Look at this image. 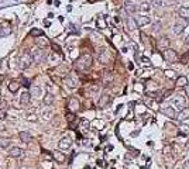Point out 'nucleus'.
<instances>
[{
	"label": "nucleus",
	"instance_id": "1",
	"mask_svg": "<svg viewBox=\"0 0 189 169\" xmlns=\"http://www.w3.org/2000/svg\"><path fill=\"white\" fill-rule=\"evenodd\" d=\"M92 62H93V58L89 54H85L75 62V68L78 70H88L92 66Z\"/></svg>",
	"mask_w": 189,
	"mask_h": 169
},
{
	"label": "nucleus",
	"instance_id": "43",
	"mask_svg": "<svg viewBox=\"0 0 189 169\" xmlns=\"http://www.w3.org/2000/svg\"><path fill=\"white\" fill-rule=\"evenodd\" d=\"M185 92H186V96L189 97V83H188V85L185 86Z\"/></svg>",
	"mask_w": 189,
	"mask_h": 169
},
{
	"label": "nucleus",
	"instance_id": "18",
	"mask_svg": "<svg viewBox=\"0 0 189 169\" xmlns=\"http://www.w3.org/2000/svg\"><path fill=\"white\" fill-rule=\"evenodd\" d=\"M20 82H17V80H12V82L8 83V90L12 92V93H16L17 90H18V89H20Z\"/></svg>",
	"mask_w": 189,
	"mask_h": 169
},
{
	"label": "nucleus",
	"instance_id": "35",
	"mask_svg": "<svg viewBox=\"0 0 189 169\" xmlns=\"http://www.w3.org/2000/svg\"><path fill=\"white\" fill-rule=\"evenodd\" d=\"M8 145H10V141L8 140H0V148H8Z\"/></svg>",
	"mask_w": 189,
	"mask_h": 169
},
{
	"label": "nucleus",
	"instance_id": "10",
	"mask_svg": "<svg viewBox=\"0 0 189 169\" xmlns=\"http://www.w3.org/2000/svg\"><path fill=\"white\" fill-rule=\"evenodd\" d=\"M79 107H81V103H79L78 99H75V97H72V99H69V102H68V109H69L72 113L78 112Z\"/></svg>",
	"mask_w": 189,
	"mask_h": 169
},
{
	"label": "nucleus",
	"instance_id": "41",
	"mask_svg": "<svg viewBox=\"0 0 189 169\" xmlns=\"http://www.w3.org/2000/svg\"><path fill=\"white\" fill-rule=\"evenodd\" d=\"M143 62H144V65H150V59H148V58H145V57H143V58H141V63H143Z\"/></svg>",
	"mask_w": 189,
	"mask_h": 169
},
{
	"label": "nucleus",
	"instance_id": "7",
	"mask_svg": "<svg viewBox=\"0 0 189 169\" xmlns=\"http://www.w3.org/2000/svg\"><path fill=\"white\" fill-rule=\"evenodd\" d=\"M71 145H72V140H71L69 137H62L59 142H58V148L61 149V151H66V149L71 148Z\"/></svg>",
	"mask_w": 189,
	"mask_h": 169
},
{
	"label": "nucleus",
	"instance_id": "4",
	"mask_svg": "<svg viewBox=\"0 0 189 169\" xmlns=\"http://www.w3.org/2000/svg\"><path fill=\"white\" fill-rule=\"evenodd\" d=\"M31 57H33L34 62H37V63H41V62L45 61L47 55H45V52H44V51L38 48V50H34L33 52H31Z\"/></svg>",
	"mask_w": 189,
	"mask_h": 169
},
{
	"label": "nucleus",
	"instance_id": "33",
	"mask_svg": "<svg viewBox=\"0 0 189 169\" xmlns=\"http://www.w3.org/2000/svg\"><path fill=\"white\" fill-rule=\"evenodd\" d=\"M165 73V76H167V78H169V79H174V78H177V75H175V72H174V70H171V69H167L164 72Z\"/></svg>",
	"mask_w": 189,
	"mask_h": 169
},
{
	"label": "nucleus",
	"instance_id": "17",
	"mask_svg": "<svg viewBox=\"0 0 189 169\" xmlns=\"http://www.w3.org/2000/svg\"><path fill=\"white\" fill-rule=\"evenodd\" d=\"M189 119V109H184L182 112H179V114L177 115V120L178 121H185V120Z\"/></svg>",
	"mask_w": 189,
	"mask_h": 169
},
{
	"label": "nucleus",
	"instance_id": "27",
	"mask_svg": "<svg viewBox=\"0 0 189 169\" xmlns=\"http://www.w3.org/2000/svg\"><path fill=\"white\" fill-rule=\"evenodd\" d=\"M138 10H140V11H143V13H148L150 10H151V6H150V3L144 2V3H141V4H140Z\"/></svg>",
	"mask_w": 189,
	"mask_h": 169
},
{
	"label": "nucleus",
	"instance_id": "2",
	"mask_svg": "<svg viewBox=\"0 0 189 169\" xmlns=\"http://www.w3.org/2000/svg\"><path fill=\"white\" fill-rule=\"evenodd\" d=\"M33 57H31V54H27V52H23L20 57V59H18V62H20V68L21 69H28L30 66H31V62H33Z\"/></svg>",
	"mask_w": 189,
	"mask_h": 169
},
{
	"label": "nucleus",
	"instance_id": "28",
	"mask_svg": "<svg viewBox=\"0 0 189 169\" xmlns=\"http://www.w3.org/2000/svg\"><path fill=\"white\" fill-rule=\"evenodd\" d=\"M162 28V24H161V21H155L154 24H152V34H158Z\"/></svg>",
	"mask_w": 189,
	"mask_h": 169
},
{
	"label": "nucleus",
	"instance_id": "3",
	"mask_svg": "<svg viewBox=\"0 0 189 169\" xmlns=\"http://www.w3.org/2000/svg\"><path fill=\"white\" fill-rule=\"evenodd\" d=\"M185 103H186L185 97H182V96H179V95H177L172 99V107L179 110V112H182V110L185 109Z\"/></svg>",
	"mask_w": 189,
	"mask_h": 169
},
{
	"label": "nucleus",
	"instance_id": "34",
	"mask_svg": "<svg viewBox=\"0 0 189 169\" xmlns=\"http://www.w3.org/2000/svg\"><path fill=\"white\" fill-rule=\"evenodd\" d=\"M51 47H52L54 52H57V54H61L62 55V51H61V47H59V45H57L55 42H51Z\"/></svg>",
	"mask_w": 189,
	"mask_h": 169
},
{
	"label": "nucleus",
	"instance_id": "32",
	"mask_svg": "<svg viewBox=\"0 0 189 169\" xmlns=\"http://www.w3.org/2000/svg\"><path fill=\"white\" fill-rule=\"evenodd\" d=\"M42 30H37V28H34V30H31V31H30V35H31V37H38V35H42Z\"/></svg>",
	"mask_w": 189,
	"mask_h": 169
},
{
	"label": "nucleus",
	"instance_id": "20",
	"mask_svg": "<svg viewBox=\"0 0 189 169\" xmlns=\"http://www.w3.org/2000/svg\"><path fill=\"white\" fill-rule=\"evenodd\" d=\"M158 47L160 48H162V50H168V47H169V40L167 37H162L158 41Z\"/></svg>",
	"mask_w": 189,
	"mask_h": 169
},
{
	"label": "nucleus",
	"instance_id": "6",
	"mask_svg": "<svg viewBox=\"0 0 189 169\" xmlns=\"http://www.w3.org/2000/svg\"><path fill=\"white\" fill-rule=\"evenodd\" d=\"M134 21H136L137 27H144V25H147L151 23V18L148 16H143V14H138V16L134 17Z\"/></svg>",
	"mask_w": 189,
	"mask_h": 169
},
{
	"label": "nucleus",
	"instance_id": "19",
	"mask_svg": "<svg viewBox=\"0 0 189 169\" xmlns=\"http://www.w3.org/2000/svg\"><path fill=\"white\" fill-rule=\"evenodd\" d=\"M124 8H126V11L130 13V14H131V13H136L137 10H138V7H137L134 3H131V2H127V3L124 4Z\"/></svg>",
	"mask_w": 189,
	"mask_h": 169
},
{
	"label": "nucleus",
	"instance_id": "30",
	"mask_svg": "<svg viewBox=\"0 0 189 169\" xmlns=\"http://www.w3.org/2000/svg\"><path fill=\"white\" fill-rule=\"evenodd\" d=\"M52 115V113H51V110H49V107H47L45 110H42L41 112V117L42 119H45V120H48L49 117Z\"/></svg>",
	"mask_w": 189,
	"mask_h": 169
},
{
	"label": "nucleus",
	"instance_id": "38",
	"mask_svg": "<svg viewBox=\"0 0 189 169\" xmlns=\"http://www.w3.org/2000/svg\"><path fill=\"white\" fill-rule=\"evenodd\" d=\"M21 80H23V86H25V87H31V85H30V80H28V79L21 78Z\"/></svg>",
	"mask_w": 189,
	"mask_h": 169
},
{
	"label": "nucleus",
	"instance_id": "16",
	"mask_svg": "<svg viewBox=\"0 0 189 169\" xmlns=\"http://www.w3.org/2000/svg\"><path fill=\"white\" fill-rule=\"evenodd\" d=\"M52 157H54V159H55L57 162H59V164L65 162V159H66L65 154L61 152V151H55V152H52Z\"/></svg>",
	"mask_w": 189,
	"mask_h": 169
},
{
	"label": "nucleus",
	"instance_id": "45",
	"mask_svg": "<svg viewBox=\"0 0 189 169\" xmlns=\"http://www.w3.org/2000/svg\"><path fill=\"white\" fill-rule=\"evenodd\" d=\"M185 148H186V149H188V151H189V140L186 141V144H185Z\"/></svg>",
	"mask_w": 189,
	"mask_h": 169
},
{
	"label": "nucleus",
	"instance_id": "5",
	"mask_svg": "<svg viewBox=\"0 0 189 169\" xmlns=\"http://www.w3.org/2000/svg\"><path fill=\"white\" fill-rule=\"evenodd\" d=\"M185 27H186V21L184 20V18H181V20H178L177 23L174 24V27H172V33H174V34H177V35H179V34L184 33Z\"/></svg>",
	"mask_w": 189,
	"mask_h": 169
},
{
	"label": "nucleus",
	"instance_id": "42",
	"mask_svg": "<svg viewBox=\"0 0 189 169\" xmlns=\"http://www.w3.org/2000/svg\"><path fill=\"white\" fill-rule=\"evenodd\" d=\"M4 117H6V112H4V110H0V119L4 120Z\"/></svg>",
	"mask_w": 189,
	"mask_h": 169
},
{
	"label": "nucleus",
	"instance_id": "25",
	"mask_svg": "<svg viewBox=\"0 0 189 169\" xmlns=\"http://www.w3.org/2000/svg\"><path fill=\"white\" fill-rule=\"evenodd\" d=\"M188 85V79L185 76H178L177 78V86L182 87V86H186Z\"/></svg>",
	"mask_w": 189,
	"mask_h": 169
},
{
	"label": "nucleus",
	"instance_id": "11",
	"mask_svg": "<svg viewBox=\"0 0 189 169\" xmlns=\"http://www.w3.org/2000/svg\"><path fill=\"white\" fill-rule=\"evenodd\" d=\"M161 113H162V114H165L167 117H169V119H175V117H177L175 109H174L172 106H167V107H162V109H161Z\"/></svg>",
	"mask_w": 189,
	"mask_h": 169
},
{
	"label": "nucleus",
	"instance_id": "14",
	"mask_svg": "<svg viewBox=\"0 0 189 169\" xmlns=\"http://www.w3.org/2000/svg\"><path fill=\"white\" fill-rule=\"evenodd\" d=\"M110 100H111V97L109 95H102L100 96V100H99V103H98V106L100 109H103V107H106L107 104L110 103Z\"/></svg>",
	"mask_w": 189,
	"mask_h": 169
},
{
	"label": "nucleus",
	"instance_id": "37",
	"mask_svg": "<svg viewBox=\"0 0 189 169\" xmlns=\"http://www.w3.org/2000/svg\"><path fill=\"white\" fill-rule=\"evenodd\" d=\"M152 4L157 7H161V6H164V0H152Z\"/></svg>",
	"mask_w": 189,
	"mask_h": 169
},
{
	"label": "nucleus",
	"instance_id": "31",
	"mask_svg": "<svg viewBox=\"0 0 189 169\" xmlns=\"http://www.w3.org/2000/svg\"><path fill=\"white\" fill-rule=\"evenodd\" d=\"M30 93H31V96H40V95H41V89H40L38 86H33Z\"/></svg>",
	"mask_w": 189,
	"mask_h": 169
},
{
	"label": "nucleus",
	"instance_id": "39",
	"mask_svg": "<svg viewBox=\"0 0 189 169\" xmlns=\"http://www.w3.org/2000/svg\"><path fill=\"white\" fill-rule=\"evenodd\" d=\"M0 110L7 112V102H2V103H0Z\"/></svg>",
	"mask_w": 189,
	"mask_h": 169
},
{
	"label": "nucleus",
	"instance_id": "36",
	"mask_svg": "<svg viewBox=\"0 0 189 169\" xmlns=\"http://www.w3.org/2000/svg\"><path fill=\"white\" fill-rule=\"evenodd\" d=\"M188 61H189V52H186V54L182 55V58H181V63H188Z\"/></svg>",
	"mask_w": 189,
	"mask_h": 169
},
{
	"label": "nucleus",
	"instance_id": "21",
	"mask_svg": "<svg viewBox=\"0 0 189 169\" xmlns=\"http://www.w3.org/2000/svg\"><path fill=\"white\" fill-rule=\"evenodd\" d=\"M42 102H44V104H45V106H51V104L54 103V95H52V93H47V95L44 96Z\"/></svg>",
	"mask_w": 189,
	"mask_h": 169
},
{
	"label": "nucleus",
	"instance_id": "15",
	"mask_svg": "<svg viewBox=\"0 0 189 169\" xmlns=\"http://www.w3.org/2000/svg\"><path fill=\"white\" fill-rule=\"evenodd\" d=\"M30 99H31V93H30V92H24V93H21V96H20L21 106H27V104L30 103Z\"/></svg>",
	"mask_w": 189,
	"mask_h": 169
},
{
	"label": "nucleus",
	"instance_id": "22",
	"mask_svg": "<svg viewBox=\"0 0 189 169\" xmlns=\"http://www.w3.org/2000/svg\"><path fill=\"white\" fill-rule=\"evenodd\" d=\"M18 137H20V140L23 141V142H30V141H31V135H30L27 131H20Z\"/></svg>",
	"mask_w": 189,
	"mask_h": 169
},
{
	"label": "nucleus",
	"instance_id": "46",
	"mask_svg": "<svg viewBox=\"0 0 189 169\" xmlns=\"http://www.w3.org/2000/svg\"><path fill=\"white\" fill-rule=\"evenodd\" d=\"M89 2H96V0H89Z\"/></svg>",
	"mask_w": 189,
	"mask_h": 169
},
{
	"label": "nucleus",
	"instance_id": "8",
	"mask_svg": "<svg viewBox=\"0 0 189 169\" xmlns=\"http://www.w3.org/2000/svg\"><path fill=\"white\" fill-rule=\"evenodd\" d=\"M7 154H8V157H12V158H21L24 155V151L21 148H18V147H12V148H8Z\"/></svg>",
	"mask_w": 189,
	"mask_h": 169
},
{
	"label": "nucleus",
	"instance_id": "29",
	"mask_svg": "<svg viewBox=\"0 0 189 169\" xmlns=\"http://www.w3.org/2000/svg\"><path fill=\"white\" fill-rule=\"evenodd\" d=\"M179 134L181 135H189V125H181L179 127Z\"/></svg>",
	"mask_w": 189,
	"mask_h": 169
},
{
	"label": "nucleus",
	"instance_id": "40",
	"mask_svg": "<svg viewBox=\"0 0 189 169\" xmlns=\"http://www.w3.org/2000/svg\"><path fill=\"white\" fill-rule=\"evenodd\" d=\"M65 117H66V120H68V121H72V120H75V114H74V113H68Z\"/></svg>",
	"mask_w": 189,
	"mask_h": 169
},
{
	"label": "nucleus",
	"instance_id": "13",
	"mask_svg": "<svg viewBox=\"0 0 189 169\" xmlns=\"http://www.w3.org/2000/svg\"><path fill=\"white\" fill-rule=\"evenodd\" d=\"M178 14H179L181 18L189 21V6H181V7L178 8Z\"/></svg>",
	"mask_w": 189,
	"mask_h": 169
},
{
	"label": "nucleus",
	"instance_id": "24",
	"mask_svg": "<svg viewBox=\"0 0 189 169\" xmlns=\"http://www.w3.org/2000/svg\"><path fill=\"white\" fill-rule=\"evenodd\" d=\"M65 82L69 87H76L78 86V80H76L75 78H72V76H68V78L65 79Z\"/></svg>",
	"mask_w": 189,
	"mask_h": 169
},
{
	"label": "nucleus",
	"instance_id": "9",
	"mask_svg": "<svg viewBox=\"0 0 189 169\" xmlns=\"http://www.w3.org/2000/svg\"><path fill=\"white\" fill-rule=\"evenodd\" d=\"M164 58L169 62V63H172V62L177 61V52H175L174 50H171V48L164 50Z\"/></svg>",
	"mask_w": 189,
	"mask_h": 169
},
{
	"label": "nucleus",
	"instance_id": "23",
	"mask_svg": "<svg viewBox=\"0 0 189 169\" xmlns=\"http://www.w3.org/2000/svg\"><path fill=\"white\" fill-rule=\"evenodd\" d=\"M89 127H91V123H89L88 120H82V121H81L79 128H81V131H82V132H88V131H89Z\"/></svg>",
	"mask_w": 189,
	"mask_h": 169
},
{
	"label": "nucleus",
	"instance_id": "12",
	"mask_svg": "<svg viewBox=\"0 0 189 169\" xmlns=\"http://www.w3.org/2000/svg\"><path fill=\"white\" fill-rule=\"evenodd\" d=\"M111 59L110 54H109V51L107 50H102L100 52H99V61L102 62V63H109Z\"/></svg>",
	"mask_w": 189,
	"mask_h": 169
},
{
	"label": "nucleus",
	"instance_id": "44",
	"mask_svg": "<svg viewBox=\"0 0 189 169\" xmlns=\"http://www.w3.org/2000/svg\"><path fill=\"white\" fill-rule=\"evenodd\" d=\"M185 44H186V45H188V47H189V35H188V37H186V38H185Z\"/></svg>",
	"mask_w": 189,
	"mask_h": 169
},
{
	"label": "nucleus",
	"instance_id": "26",
	"mask_svg": "<svg viewBox=\"0 0 189 169\" xmlns=\"http://www.w3.org/2000/svg\"><path fill=\"white\" fill-rule=\"evenodd\" d=\"M25 119H27V121H30V123H35L38 120V115L35 114V113H27V114H25Z\"/></svg>",
	"mask_w": 189,
	"mask_h": 169
}]
</instances>
